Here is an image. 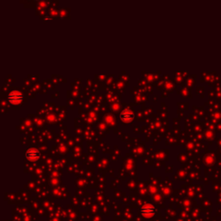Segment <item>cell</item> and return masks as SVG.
<instances>
[{
	"instance_id": "obj_2",
	"label": "cell",
	"mask_w": 221,
	"mask_h": 221,
	"mask_svg": "<svg viewBox=\"0 0 221 221\" xmlns=\"http://www.w3.org/2000/svg\"><path fill=\"white\" fill-rule=\"evenodd\" d=\"M141 213L145 218H150L156 214V207L151 204H146L141 208Z\"/></svg>"
},
{
	"instance_id": "obj_4",
	"label": "cell",
	"mask_w": 221,
	"mask_h": 221,
	"mask_svg": "<svg viewBox=\"0 0 221 221\" xmlns=\"http://www.w3.org/2000/svg\"><path fill=\"white\" fill-rule=\"evenodd\" d=\"M119 117H120V120L123 121L124 123H129V122H130L131 120H133V118H134V114H133L131 112H130V111H128V110H126V111H124L123 113H121Z\"/></svg>"
},
{
	"instance_id": "obj_1",
	"label": "cell",
	"mask_w": 221,
	"mask_h": 221,
	"mask_svg": "<svg viewBox=\"0 0 221 221\" xmlns=\"http://www.w3.org/2000/svg\"><path fill=\"white\" fill-rule=\"evenodd\" d=\"M24 99V95L18 91H13L8 95V101L11 105H19Z\"/></svg>"
},
{
	"instance_id": "obj_3",
	"label": "cell",
	"mask_w": 221,
	"mask_h": 221,
	"mask_svg": "<svg viewBox=\"0 0 221 221\" xmlns=\"http://www.w3.org/2000/svg\"><path fill=\"white\" fill-rule=\"evenodd\" d=\"M40 156L41 153L39 152V150L36 149H29L26 151V154H25L26 158L29 161H36L40 157Z\"/></svg>"
}]
</instances>
